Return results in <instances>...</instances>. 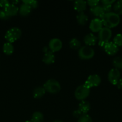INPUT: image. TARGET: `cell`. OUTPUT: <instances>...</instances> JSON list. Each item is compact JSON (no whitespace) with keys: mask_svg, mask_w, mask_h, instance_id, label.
Returning <instances> with one entry per match:
<instances>
[{"mask_svg":"<svg viewBox=\"0 0 122 122\" xmlns=\"http://www.w3.org/2000/svg\"><path fill=\"white\" fill-rule=\"evenodd\" d=\"M102 22L105 27L113 28L118 26L120 21V15L116 14L114 12L105 13L102 17L100 18Z\"/></svg>","mask_w":122,"mask_h":122,"instance_id":"1","label":"cell"},{"mask_svg":"<svg viewBox=\"0 0 122 122\" xmlns=\"http://www.w3.org/2000/svg\"><path fill=\"white\" fill-rule=\"evenodd\" d=\"M43 88H44L45 91L53 94L58 93L61 89V85L59 83L58 81L55 79H53L46 81L44 84Z\"/></svg>","mask_w":122,"mask_h":122,"instance_id":"2","label":"cell"},{"mask_svg":"<svg viewBox=\"0 0 122 122\" xmlns=\"http://www.w3.org/2000/svg\"><path fill=\"white\" fill-rule=\"evenodd\" d=\"M112 36V31L111 29L108 27H103L99 32V45L104 47L105 44L108 42Z\"/></svg>","mask_w":122,"mask_h":122,"instance_id":"3","label":"cell"},{"mask_svg":"<svg viewBox=\"0 0 122 122\" xmlns=\"http://www.w3.org/2000/svg\"><path fill=\"white\" fill-rule=\"evenodd\" d=\"M22 35V31L19 27H13L9 29L5 34V38L8 42L13 43L19 39Z\"/></svg>","mask_w":122,"mask_h":122,"instance_id":"4","label":"cell"},{"mask_svg":"<svg viewBox=\"0 0 122 122\" xmlns=\"http://www.w3.org/2000/svg\"><path fill=\"white\" fill-rule=\"evenodd\" d=\"M94 55V51L89 46H84L80 48L78 51V56L81 59L89 60L93 58Z\"/></svg>","mask_w":122,"mask_h":122,"instance_id":"5","label":"cell"},{"mask_svg":"<svg viewBox=\"0 0 122 122\" xmlns=\"http://www.w3.org/2000/svg\"><path fill=\"white\" fill-rule=\"evenodd\" d=\"M90 89L86 88L84 85L77 88L75 91V97L77 100L83 101L89 95Z\"/></svg>","mask_w":122,"mask_h":122,"instance_id":"6","label":"cell"},{"mask_svg":"<svg viewBox=\"0 0 122 122\" xmlns=\"http://www.w3.org/2000/svg\"><path fill=\"white\" fill-rule=\"evenodd\" d=\"M101 82V78L98 75H90L87 79L85 82L84 85L88 89H90L92 87L98 86Z\"/></svg>","mask_w":122,"mask_h":122,"instance_id":"7","label":"cell"},{"mask_svg":"<svg viewBox=\"0 0 122 122\" xmlns=\"http://www.w3.org/2000/svg\"><path fill=\"white\" fill-rule=\"evenodd\" d=\"M120 77V73L117 69H112L109 71L108 79L110 83L114 85H116Z\"/></svg>","mask_w":122,"mask_h":122,"instance_id":"8","label":"cell"},{"mask_svg":"<svg viewBox=\"0 0 122 122\" xmlns=\"http://www.w3.org/2000/svg\"><path fill=\"white\" fill-rule=\"evenodd\" d=\"M50 51L53 52H57L61 50L62 47V42L58 38H53L50 41L49 44Z\"/></svg>","mask_w":122,"mask_h":122,"instance_id":"9","label":"cell"},{"mask_svg":"<svg viewBox=\"0 0 122 122\" xmlns=\"http://www.w3.org/2000/svg\"><path fill=\"white\" fill-rule=\"evenodd\" d=\"M104 48L106 53L110 56H114L116 54L118 51V47L112 42H108L106 43Z\"/></svg>","mask_w":122,"mask_h":122,"instance_id":"10","label":"cell"},{"mask_svg":"<svg viewBox=\"0 0 122 122\" xmlns=\"http://www.w3.org/2000/svg\"><path fill=\"white\" fill-rule=\"evenodd\" d=\"M103 24L101 20L98 18L93 19L91 21L89 27L93 32H99L103 28Z\"/></svg>","mask_w":122,"mask_h":122,"instance_id":"11","label":"cell"},{"mask_svg":"<svg viewBox=\"0 0 122 122\" xmlns=\"http://www.w3.org/2000/svg\"><path fill=\"white\" fill-rule=\"evenodd\" d=\"M4 11H6V14L8 16V17L14 16L17 14L19 11V8L16 5L13 4H10L6 8H4Z\"/></svg>","mask_w":122,"mask_h":122,"instance_id":"12","label":"cell"},{"mask_svg":"<svg viewBox=\"0 0 122 122\" xmlns=\"http://www.w3.org/2000/svg\"><path fill=\"white\" fill-rule=\"evenodd\" d=\"M98 38L93 33H88L85 36L84 38V42L86 44L87 46H93L96 43Z\"/></svg>","mask_w":122,"mask_h":122,"instance_id":"13","label":"cell"},{"mask_svg":"<svg viewBox=\"0 0 122 122\" xmlns=\"http://www.w3.org/2000/svg\"><path fill=\"white\" fill-rule=\"evenodd\" d=\"M87 2L83 0H78L74 2V7L75 10L79 13H83L84 11L86 10Z\"/></svg>","mask_w":122,"mask_h":122,"instance_id":"14","label":"cell"},{"mask_svg":"<svg viewBox=\"0 0 122 122\" xmlns=\"http://www.w3.org/2000/svg\"><path fill=\"white\" fill-rule=\"evenodd\" d=\"M55 61V56L53 52L49 51L45 53L43 58V61L46 64H51Z\"/></svg>","mask_w":122,"mask_h":122,"instance_id":"15","label":"cell"},{"mask_svg":"<svg viewBox=\"0 0 122 122\" xmlns=\"http://www.w3.org/2000/svg\"><path fill=\"white\" fill-rule=\"evenodd\" d=\"M90 104L86 100H83L80 102L78 106V110L81 111L83 114H87V112L90 110Z\"/></svg>","mask_w":122,"mask_h":122,"instance_id":"16","label":"cell"},{"mask_svg":"<svg viewBox=\"0 0 122 122\" xmlns=\"http://www.w3.org/2000/svg\"><path fill=\"white\" fill-rule=\"evenodd\" d=\"M90 11L92 14L96 17H99V18H101L105 14L104 11L102 6L97 5L94 7H92L90 8Z\"/></svg>","mask_w":122,"mask_h":122,"instance_id":"17","label":"cell"},{"mask_svg":"<svg viewBox=\"0 0 122 122\" xmlns=\"http://www.w3.org/2000/svg\"><path fill=\"white\" fill-rule=\"evenodd\" d=\"M31 9L32 8L29 6L27 4L23 3V4H22L20 5V8H19V14L22 16H27L31 13Z\"/></svg>","mask_w":122,"mask_h":122,"instance_id":"18","label":"cell"},{"mask_svg":"<svg viewBox=\"0 0 122 122\" xmlns=\"http://www.w3.org/2000/svg\"><path fill=\"white\" fill-rule=\"evenodd\" d=\"M45 93V90L43 87H37L33 92V97L35 99H39L43 97Z\"/></svg>","mask_w":122,"mask_h":122,"instance_id":"19","label":"cell"},{"mask_svg":"<svg viewBox=\"0 0 122 122\" xmlns=\"http://www.w3.org/2000/svg\"><path fill=\"white\" fill-rule=\"evenodd\" d=\"M77 21L80 25H85L88 21V17L84 13H79L77 15Z\"/></svg>","mask_w":122,"mask_h":122,"instance_id":"20","label":"cell"},{"mask_svg":"<svg viewBox=\"0 0 122 122\" xmlns=\"http://www.w3.org/2000/svg\"><path fill=\"white\" fill-rule=\"evenodd\" d=\"M3 51L6 54L11 55L14 52V46L10 42L5 43L3 45Z\"/></svg>","mask_w":122,"mask_h":122,"instance_id":"21","label":"cell"},{"mask_svg":"<svg viewBox=\"0 0 122 122\" xmlns=\"http://www.w3.org/2000/svg\"><path fill=\"white\" fill-rule=\"evenodd\" d=\"M44 120L43 114L39 112H36L32 114L31 121L32 122H43Z\"/></svg>","mask_w":122,"mask_h":122,"instance_id":"22","label":"cell"},{"mask_svg":"<svg viewBox=\"0 0 122 122\" xmlns=\"http://www.w3.org/2000/svg\"><path fill=\"white\" fill-rule=\"evenodd\" d=\"M114 11L118 15H122V0L118 1L113 7Z\"/></svg>","mask_w":122,"mask_h":122,"instance_id":"23","label":"cell"},{"mask_svg":"<svg viewBox=\"0 0 122 122\" xmlns=\"http://www.w3.org/2000/svg\"><path fill=\"white\" fill-rule=\"evenodd\" d=\"M80 46H81V43L77 38H72L69 42V46L71 48L77 50V49L80 48Z\"/></svg>","mask_w":122,"mask_h":122,"instance_id":"24","label":"cell"},{"mask_svg":"<svg viewBox=\"0 0 122 122\" xmlns=\"http://www.w3.org/2000/svg\"><path fill=\"white\" fill-rule=\"evenodd\" d=\"M112 64L115 69H122V58L120 57H115L112 61Z\"/></svg>","mask_w":122,"mask_h":122,"instance_id":"25","label":"cell"},{"mask_svg":"<svg viewBox=\"0 0 122 122\" xmlns=\"http://www.w3.org/2000/svg\"><path fill=\"white\" fill-rule=\"evenodd\" d=\"M113 42L117 45V46H122V34H117L115 36L113 39Z\"/></svg>","mask_w":122,"mask_h":122,"instance_id":"26","label":"cell"},{"mask_svg":"<svg viewBox=\"0 0 122 122\" xmlns=\"http://www.w3.org/2000/svg\"><path fill=\"white\" fill-rule=\"evenodd\" d=\"M23 3L27 4L31 8H35L38 7V2L35 0H24Z\"/></svg>","mask_w":122,"mask_h":122,"instance_id":"27","label":"cell"},{"mask_svg":"<svg viewBox=\"0 0 122 122\" xmlns=\"http://www.w3.org/2000/svg\"><path fill=\"white\" fill-rule=\"evenodd\" d=\"M78 122H92V119L88 114H83L78 119Z\"/></svg>","mask_w":122,"mask_h":122,"instance_id":"28","label":"cell"},{"mask_svg":"<svg viewBox=\"0 0 122 122\" xmlns=\"http://www.w3.org/2000/svg\"><path fill=\"white\" fill-rule=\"evenodd\" d=\"M102 8L104 11V13H107L111 12V8H112V5H108V4H102Z\"/></svg>","mask_w":122,"mask_h":122,"instance_id":"29","label":"cell"},{"mask_svg":"<svg viewBox=\"0 0 122 122\" xmlns=\"http://www.w3.org/2000/svg\"><path fill=\"white\" fill-rule=\"evenodd\" d=\"M99 2V1H98V0H89V1H87V3L92 8V7H94L98 5Z\"/></svg>","mask_w":122,"mask_h":122,"instance_id":"30","label":"cell"},{"mask_svg":"<svg viewBox=\"0 0 122 122\" xmlns=\"http://www.w3.org/2000/svg\"><path fill=\"white\" fill-rule=\"evenodd\" d=\"M8 16L6 14L4 10H0V19L2 20H7L8 19Z\"/></svg>","mask_w":122,"mask_h":122,"instance_id":"31","label":"cell"},{"mask_svg":"<svg viewBox=\"0 0 122 122\" xmlns=\"http://www.w3.org/2000/svg\"><path fill=\"white\" fill-rule=\"evenodd\" d=\"M10 4V2L7 0H0V7L3 8L4 9L6 8Z\"/></svg>","mask_w":122,"mask_h":122,"instance_id":"32","label":"cell"},{"mask_svg":"<svg viewBox=\"0 0 122 122\" xmlns=\"http://www.w3.org/2000/svg\"><path fill=\"white\" fill-rule=\"evenodd\" d=\"M82 114H83V113H81V111L78 109L77 110H75L74 112V113H73V116H74L75 117L78 118V119L81 116V115H82Z\"/></svg>","mask_w":122,"mask_h":122,"instance_id":"33","label":"cell"},{"mask_svg":"<svg viewBox=\"0 0 122 122\" xmlns=\"http://www.w3.org/2000/svg\"><path fill=\"white\" fill-rule=\"evenodd\" d=\"M114 2H115L114 0H102V4L112 5Z\"/></svg>","mask_w":122,"mask_h":122,"instance_id":"34","label":"cell"},{"mask_svg":"<svg viewBox=\"0 0 122 122\" xmlns=\"http://www.w3.org/2000/svg\"><path fill=\"white\" fill-rule=\"evenodd\" d=\"M116 86H117L118 89H122V79H120Z\"/></svg>","mask_w":122,"mask_h":122,"instance_id":"35","label":"cell"},{"mask_svg":"<svg viewBox=\"0 0 122 122\" xmlns=\"http://www.w3.org/2000/svg\"><path fill=\"white\" fill-rule=\"evenodd\" d=\"M43 51H44V52H45V53H46V52H47L48 51H48L47 47H46V46H45V47H44V48H43Z\"/></svg>","mask_w":122,"mask_h":122,"instance_id":"36","label":"cell"},{"mask_svg":"<svg viewBox=\"0 0 122 122\" xmlns=\"http://www.w3.org/2000/svg\"><path fill=\"white\" fill-rule=\"evenodd\" d=\"M53 122H63L61 121V120H55V121H53Z\"/></svg>","mask_w":122,"mask_h":122,"instance_id":"37","label":"cell"},{"mask_svg":"<svg viewBox=\"0 0 122 122\" xmlns=\"http://www.w3.org/2000/svg\"><path fill=\"white\" fill-rule=\"evenodd\" d=\"M26 122H32V121L31 120H28V121H26Z\"/></svg>","mask_w":122,"mask_h":122,"instance_id":"38","label":"cell"}]
</instances>
